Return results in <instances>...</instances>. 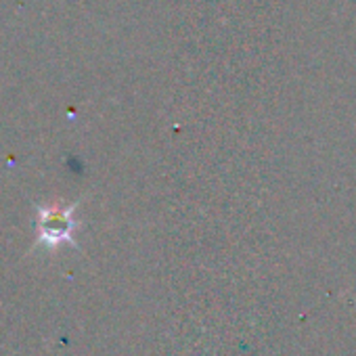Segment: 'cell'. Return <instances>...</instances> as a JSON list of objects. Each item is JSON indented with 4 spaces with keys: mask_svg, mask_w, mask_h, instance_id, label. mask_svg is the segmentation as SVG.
I'll list each match as a JSON object with an SVG mask.
<instances>
[{
    "mask_svg": "<svg viewBox=\"0 0 356 356\" xmlns=\"http://www.w3.org/2000/svg\"><path fill=\"white\" fill-rule=\"evenodd\" d=\"M80 208V202L74 204H34L36 220V241L34 248H42L47 252H53L61 245H72L74 250H80L76 241V233L82 227L80 220L74 218L76 210Z\"/></svg>",
    "mask_w": 356,
    "mask_h": 356,
    "instance_id": "1",
    "label": "cell"
}]
</instances>
